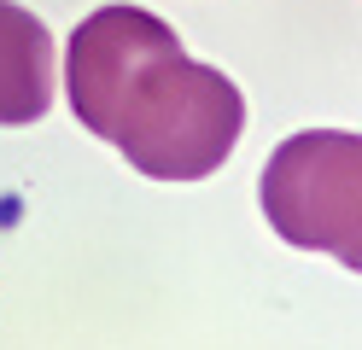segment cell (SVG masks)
Returning <instances> with one entry per match:
<instances>
[{
	"label": "cell",
	"mask_w": 362,
	"mask_h": 350,
	"mask_svg": "<svg viewBox=\"0 0 362 350\" xmlns=\"http://www.w3.org/2000/svg\"><path fill=\"white\" fill-rule=\"evenodd\" d=\"M59 93V64H53V35L35 12L18 0H0V123L24 129L53 111Z\"/></svg>",
	"instance_id": "3957f363"
},
{
	"label": "cell",
	"mask_w": 362,
	"mask_h": 350,
	"mask_svg": "<svg viewBox=\"0 0 362 350\" xmlns=\"http://www.w3.org/2000/svg\"><path fill=\"white\" fill-rule=\"evenodd\" d=\"M263 216L298 251L362 263V140L351 129H304L263 163Z\"/></svg>",
	"instance_id": "7a4b0ae2"
},
{
	"label": "cell",
	"mask_w": 362,
	"mask_h": 350,
	"mask_svg": "<svg viewBox=\"0 0 362 350\" xmlns=\"http://www.w3.org/2000/svg\"><path fill=\"white\" fill-rule=\"evenodd\" d=\"M240 129H245V93L216 64L187 59L175 41L170 53H158L141 70L105 140L152 181H205L228 163Z\"/></svg>",
	"instance_id": "6da1fadb"
}]
</instances>
